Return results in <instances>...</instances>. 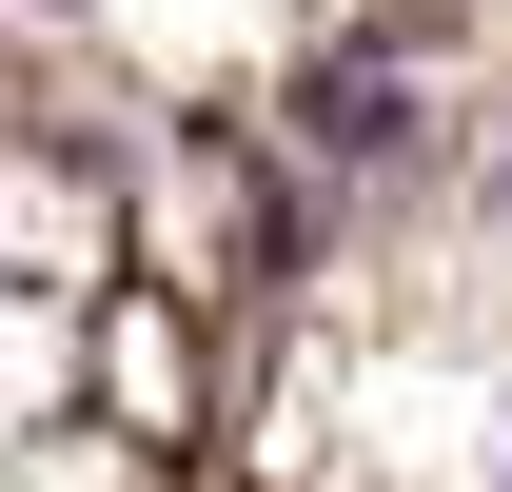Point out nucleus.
<instances>
[{
	"label": "nucleus",
	"mask_w": 512,
	"mask_h": 492,
	"mask_svg": "<svg viewBox=\"0 0 512 492\" xmlns=\"http://www.w3.org/2000/svg\"><path fill=\"white\" fill-rule=\"evenodd\" d=\"M493 217H512V158H493Z\"/></svg>",
	"instance_id": "obj_1"
}]
</instances>
